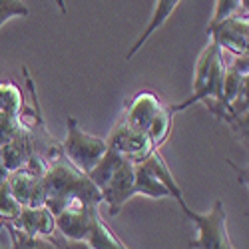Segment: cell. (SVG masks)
Masks as SVG:
<instances>
[{
  "instance_id": "obj_1",
  "label": "cell",
  "mask_w": 249,
  "mask_h": 249,
  "mask_svg": "<svg viewBox=\"0 0 249 249\" xmlns=\"http://www.w3.org/2000/svg\"><path fill=\"white\" fill-rule=\"evenodd\" d=\"M48 168L42 176L44 181V205L56 217L64 210L72 205H100L102 196L96 190V185L90 181L88 174L80 172L76 165H72L64 154H58L52 158Z\"/></svg>"
},
{
  "instance_id": "obj_2",
  "label": "cell",
  "mask_w": 249,
  "mask_h": 249,
  "mask_svg": "<svg viewBox=\"0 0 249 249\" xmlns=\"http://www.w3.org/2000/svg\"><path fill=\"white\" fill-rule=\"evenodd\" d=\"M225 60H223V52L219 50V46L210 38L207 46L201 50V54L197 56V62H196V70H194V94L181 102V104H174L172 112H179V110H185L190 108L192 104H197V102H203L210 112L223 120L227 126L233 130V118L223 106V76H225Z\"/></svg>"
},
{
  "instance_id": "obj_3",
  "label": "cell",
  "mask_w": 249,
  "mask_h": 249,
  "mask_svg": "<svg viewBox=\"0 0 249 249\" xmlns=\"http://www.w3.org/2000/svg\"><path fill=\"white\" fill-rule=\"evenodd\" d=\"M56 230L74 241L86 243L90 249H130L102 219L98 205H72L56 217Z\"/></svg>"
},
{
  "instance_id": "obj_4",
  "label": "cell",
  "mask_w": 249,
  "mask_h": 249,
  "mask_svg": "<svg viewBox=\"0 0 249 249\" xmlns=\"http://www.w3.org/2000/svg\"><path fill=\"white\" fill-rule=\"evenodd\" d=\"M132 130L148 136L152 146L160 150L161 143L168 142L174 128V112L168 104L152 90H142L128 100L126 110L120 118Z\"/></svg>"
},
{
  "instance_id": "obj_5",
  "label": "cell",
  "mask_w": 249,
  "mask_h": 249,
  "mask_svg": "<svg viewBox=\"0 0 249 249\" xmlns=\"http://www.w3.org/2000/svg\"><path fill=\"white\" fill-rule=\"evenodd\" d=\"M134 168L136 163L108 150L96 168L88 172L90 181L96 185L112 215H118L124 203L134 197Z\"/></svg>"
},
{
  "instance_id": "obj_6",
  "label": "cell",
  "mask_w": 249,
  "mask_h": 249,
  "mask_svg": "<svg viewBox=\"0 0 249 249\" xmlns=\"http://www.w3.org/2000/svg\"><path fill=\"white\" fill-rule=\"evenodd\" d=\"M181 210L197 230V237L190 241L192 249H235L227 233V212L221 199H215L213 207L207 213L194 212L188 203Z\"/></svg>"
},
{
  "instance_id": "obj_7",
  "label": "cell",
  "mask_w": 249,
  "mask_h": 249,
  "mask_svg": "<svg viewBox=\"0 0 249 249\" xmlns=\"http://www.w3.org/2000/svg\"><path fill=\"white\" fill-rule=\"evenodd\" d=\"M106 152H108L106 138L84 132L76 118L66 120V140L62 142V154L80 172L88 174L90 170H94L96 163L104 158Z\"/></svg>"
},
{
  "instance_id": "obj_8",
  "label": "cell",
  "mask_w": 249,
  "mask_h": 249,
  "mask_svg": "<svg viewBox=\"0 0 249 249\" xmlns=\"http://www.w3.org/2000/svg\"><path fill=\"white\" fill-rule=\"evenodd\" d=\"M210 38L219 46V50L231 52L233 58L247 56V34H249V22H247V12L235 14L221 20V22L207 26Z\"/></svg>"
},
{
  "instance_id": "obj_9",
  "label": "cell",
  "mask_w": 249,
  "mask_h": 249,
  "mask_svg": "<svg viewBox=\"0 0 249 249\" xmlns=\"http://www.w3.org/2000/svg\"><path fill=\"white\" fill-rule=\"evenodd\" d=\"M106 143H108V150L120 154L122 158L130 160L132 163H142L152 152H156L148 136L132 130L122 120H118V124L112 128L110 136L106 138Z\"/></svg>"
},
{
  "instance_id": "obj_10",
  "label": "cell",
  "mask_w": 249,
  "mask_h": 249,
  "mask_svg": "<svg viewBox=\"0 0 249 249\" xmlns=\"http://www.w3.org/2000/svg\"><path fill=\"white\" fill-rule=\"evenodd\" d=\"M6 185L14 199L22 207H40L44 205V181L42 176H38L26 168L16 170L8 176Z\"/></svg>"
},
{
  "instance_id": "obj_11",
  "label": "cell",
  "mask_w": 249,
  "mask_h": 249,
  "mask_svg": "<svg viewBox=\"0 0 249 249\" xmlns=\"http://www.w3.org/2000/svg\"><path fill=\"white\" fill-rule=\"evenodd\" d=\"M8 225L32 237H50L52 233H56V219L46 205L22 207L20 215Z\"/></svg>"
},
{
  "instance_id": "obj_12",
  "label": "cell",
  "mask_w": 249,
  "mask_h": 249,
  "mask_svg": "<svg viewBox=\"0 0 249 249\" xmlns=\"http://www.w3.org/2000/svg\"><path fill=\"white\" fill-rule=\"evenodd\" d=\"M178 6H179L178 0H158V2H156V8H154V14H152V20L148 22V26L143 28V32L140 34V38L136 40L134 46H132V48L128 50V54H126L128 60L134 58V56L138 54V50L150 40V36H152L158 28H161V26L165 24V20H168V18L176 12Z\"/></svg>"
},
{
  "instance_id": "obj_13",
  "label": "cell",
  "mask_w": 249,
  "mask_h": 249,
  "mask_svg": "<svg viewBox=\"0 0 249 249\" xmlns=\"http://www.w3.org/2000/svg\"><path fill=\"white\" fill-rule=\"evenodd\" d=\"M134 196H148L154 199L172 197L168 188L154 176L146 163H136L134 168Z\"/></svg>"
},
{
  "instance_id": "obj_14",
  "label": "cell",
  "mask_w": 249,
  "mask_h": 249,
  "mask_svg": "<svg viewBox=\"0 0 249 249\" xmlns=\"http://www.w3.org/2000/svg\"><path fill=\"white\" fill-rule=\"evenodd\" d=\"M142 163H146L148 168L154 172V176L168 188V192H170V196L183 207L185 205V199H183V196H181V190H179V185H178V181H176V178H174V174H172V170L168 168V163H165V160L161 158V154H160V150H156V152H152L146 160H143Z\"/></svg>"
},
{
  "instance_id": "obj_15",
  "label": "cell",
  "mask_w": 249,
  "mask_h": 249,
  "mask_svg": "<svg viewBox=\"0 0 249 249\" xmlns=\"http://www.w3.org/2000/svg\"><path fill=\"white\" fill-rule=\"evenodd\" d=\"M4 230L8 231L10 237V249H62L58 230L50 237H32L14 230L12 225H4Z\"/></svg>"
},
{
  "instance_id": "obj_16",
  "label": "cell",
  "mask_w": 249,
  "mask_h": 249,
  "mask_svg": "<svg viewBox=\"0 0 249 249\" xmlns=\"http://www.w3.org/2000/svg\"><path fill=\"white\" fill-rule=\"evenodd\" d=\"M24 110L22 92L12 82H0V112L20 118Z\"/></svg>"
},
{
  "instance_id": "obj_17",
  "label": "cell",
  "mask_w": 249,
  "mask_h": 249,
  "mask_svg": "<svg viewBox=\"0 0 249 249\" xmlns=\"http://www.w3.org/2000/svg\"><path fill=\"white\" fill-rule=\"evenodd\" d=\"M247 12V6L241 0H219L215 2V12H213V18L210 24H215V22H221V20L230 18V16H235V14H243Z\"/></svg>"
},
{
  "instance_id": "obj_18",
  "label": "cell",
  "mask_w": 249,
  "mask_h": 249,
  "mask_svg": "<svg viewBox=\"0 0 249 249\" xmlns=\"http://www.w3.org/2000/svg\"><path fill=\"white\" fill-rule=\"evenodd\" d=\"M14 16H28V6L20 0H0V28Z\"/></svg>"
},
{
  "instance_id": "obj_19",
  "label": "cell",
  "mask_w": 249,
  "mask_h": 249,
  "mask_svg": "<svg viewBox=\"0 0 249 249\" xmlns=\"http://www.w3.org/2000/svg\"><path fill=\"white\" fill-rule=\"evenodd\" d=\"M8 170L4 168V163H2V158H0V183H4L6 179H8Z\"/></svg>"
},
{
  "instance_id": "obj_20",
  "label": "cell",
  "mask_w": 249,
  "mask_h": 249,
  "mask_svg": "<svg viewBox=\"0 0 249 249\" xmlns=\"http://www.w3.org/2000/svg\"><path fill=\"white\" fill-rule=\"evenodd\" d=\"M0 249H6V247H4V245H2V241H0Z\"/></svg>"
}]
</instances>
